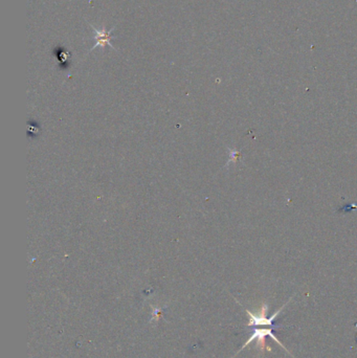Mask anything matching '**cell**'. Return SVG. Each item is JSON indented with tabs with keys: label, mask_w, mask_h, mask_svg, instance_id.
<instances>
[{
	"label": "cell",
	"mask_w": 357,
	"mask_h": 358,
	"mask_svg": "<svg viewBox=\"0 0 357 358\" xmlns=\"http://www.w3.org/2000/svg\"><path fill=\"white\" fill-rule=\"evenodd\" d=\"M88 26L92 29V31L94 32V36L93 39L96 41V44L91 47V50H89V53H91L93 50H96L97 47H102L105 49V46H109L112 50L116 51L114 49V46L111 44V40L114 38V36L112 35V32L114 31L115 27H113L112 29H110L109 31L106 30L105 27H102L100 30H98L97 28H94L92 25L88 23Z\"/></svg>",
	"instance_id": "obj_1"
},
{
	"label": "cell",
	"mask_w": 357,
	"mask_h": 358,
	"mask_svg": "<svg viewBox=\"0 0 357 358\" xmlns=\"http://www.w3.org/2000/svg\"><path fill=\"white\" fill-rule=\"evenodd\" d=\"M266 335H269L272 340H275V341H276V343H277L278 345H280L281 347H283V348L285 349V347L279 342V340L274 335V332H272V328L255 329L254 332H253V335H251V336H250V339L244 344V346H243L242 349H244L245 347H247L248 345H250L251 342H253V341L257 340V341L259 342L258 344H259V345L262 347V349L264 350V348H265V343H264V342H265V336H266ZM285 350H286V349H285ZM286 351H287V350H286ZM287 352H288V351H287Z\"/></svg>",
	"instance_id": "obj_2"
}]
</instances>
